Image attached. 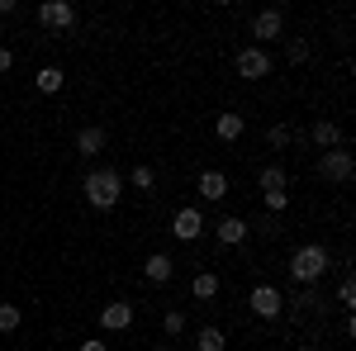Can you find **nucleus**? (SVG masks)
Wrapping results in <instances>:
<instances>
[{
  "mask_svg": "<svg viewBox=\"0 0 356 351\" xmlns=\"http://www.w3.org/2000/svg\"><path fill=\"white\" fill-rule=\"evenodd\" d=\"M328 247H318V243H309V247H300L295 256H290V275L300 280V285H314V280H323L328 275Z\"/></svg>",
  "mask_w": 356,
  "mask_h": 351,
  "instance_id": "nucleus-1",
  "label": "nucleus"
},
{
  "mask_svg": "<svg viewBox=\"0 0 356 351\" xmlns=\"http://www.w3.org/2000/svg\"><path fill=\"white\" fill-rule=\"evenodd\" d=\"M119 190H124V181H119V171H110V166H100V171L86 176V199L95 209H114L119 204Z\"/></svg>",
  "mask_w": 356,
  "mask_h": 351,
  "instance_id": "nucleus-2",
  "label": "nucleus"
},
{
  "mask_svg": "<svg viewBox=\"0 0 356 351\" xmlns=\"http://www.w3.org/2000/svg\"><path fill=\"white\" fill-rule=\"evenodd\" d=\"M318 176H323V181H332V186H347V181L356 176L352 152H342V147H328V152L318 157Z\"/></svg>",
  "mask_w": 356,
  "mask_h": 351,
  "instance_id": "nucleus-3",
  "label": "nucleus"
},
{
  "mask_svg": "<svg viewBox=\"0 0 356 351\" xmlns=\"http://www.w3.org/2000/svg\"><path fill=\"white\" fill-rule=\"evenodd\" d=\"M247 304H252V313H257V318H280V309H285V295H280L275 285H257Z\"/></svg>",
  "mask_w": 356,
  "mask_h": 351,
  "instance_id": "nucleus-4",
  "label": "nucleus"
},
{
  "mask_svg": "<svg viewBox=\"0 0 356 351\" xmlns=\"http://www.w3.org/2000/svg\"><path fill=\"white\" fill-rule=\"evenodd\" d=\"M271 72V57L261 53V48H243L238 53V76H247V81H261Z\"/></svg>",
  "mask_w": 356,
  "mask_h": 351,
  "instance_id": "nucleus-5",
  "label": "nucleus"
},
{
  "mask_svg": "<svg viewBox=\"0 0 356 351\" xmlns=\"http://www.w3.org/2000/svg\"><path fill=\"white\" fill-rule=\"evenodd\" d=\"M38 19L48 28H72L76 24V10H72L67 0H48V5H38Z\"/></svg>",
  "mask_w": 356,
  "mask_h": 351,
  "instance_id": "nucleus-6",
  "label": "nucleus"
},
{
  "mask_svg": "<svg viewBox=\"0 0 356 351\" xmlns=\"http://www.w3.org/2000/svg\"><path fill=\"white\" fill-rule=\"evenodd\" d=\"M171 233H176L181 243H195V238L204 233V218H200V209H176V218H171Z\"/></svg>",
  "mask_w": 356,
  "mask_h": 351,
  "instance_id": "nucleus-7",
  "label": "nucleus"
},
{
  "mask_svg": "<svg viewBox=\"0 0 356 351\" xmlns=\"http://www.w3.org/2000/svg\"><path fill=\"white\" fill-rule=\"evenodd\" d=\"M129 323H134V304L114 299V304H105V309H100V327H105V332H124Z\"/></svg>",
  "mask_w": 356,
  "mask_h": 351,
  "instance_id": "nucleus-8",
  "label": "nucleus"
},
{
  "mask_svg": "<svg viewBox=\"0 0 356 351\" xmlns=\"http://www.w3.org/2000/svg\"><path fill=\"white\" fill-rule=\"evenodd\" d=\"M143 275H147V280H152V285H166V280H171V275H176V261H171V256H166V252H152V256H147V261H143Z\"/></svg>",
  "mask_w": 356,
  "mask_h": 351,
  "instance_id": "nucleus-9",
  "label": "nucleus"
},
{
  "mask_svg": "<svg viewBox=\"0 0 356 351\" xmlns=\"http://www.w3.org/2000/svg\"><path fill=\"white\" fill-rule=\"evenodd\" d=\"M100 147H105V129H100V124H86L81 133H76V152H81V157H95Z\"/></svg>",
  "mask_w": 356,
  "mask_h": 351,
  "instance_id": "nucleus-10",
  "label": "nucleus"
},
{
  "mask_svg": "<svg viewBox=\"0 0 356 351\" xmlns=\"http://www.w3.org/2000/svg\"><path fill=\"white\" fill-rule=\"evenodd\" d=\"M280 28H285L280 10H261V15L252 19V33H257V38H280Z\"/></svg>",
  "mask_w": 356,
  "mask_h": 351,
  "instance_id": "nucleus-11",
  "label": "nucleus"
},
{
  "mask_svg": "<svg viewBox=\"0 0 356 351\" xmlns=\"http://www.w3.org/2000/svg\"><path fill=\"white\" fill-rule=\"evenodd\" d=\"M200 195L219 204L223 195H228V176H223V171H204V176H200Z\"/></svg>",
  "mask_w": 356,
  "mask_h": 351,
  "instance_id": "nucleus-12",
  "label": "nucleus"
},
{
  "mask_svg": "<svg viewBox=\"0 0 356 351\" xmlns=\"http://www.w3.org/2000/svg\"><path fill=\"white\" fill-rule=\"evenodd\" d=\"M314 142H318L323 152H328V147H342V129H337L332 119H318V124H314Z\"/></svg>",
  "mask_w": 356,
  "mask_h": 351,
  "instance_id": "nucleus-13",
  "label": "nucleus"
},
{
  "mask_svg": "<svg viewBox=\"0 0 356 351\" xmlns=\"http://www.w3.org/2000/svg\"><path fill=\"white\" fill-rule=\"evenodd\" d=\"M214 228H219V243H228V247H238L247 238V223H243V218H219Z\"/></svg>",
  "mask_w": 356,
  "mask_h": 351,
  "instance_id": "nucleus-14",
  "label": "nucleus"
},
{
  "mask_svg": "<svg viewBox=\"0 0 356 351\" xmlns=\"http://www.w3.org/2000/svg\"><path fill=\"white\" fill-rule=\"evenodd\" d=\"M243 114H219V119H214V133L223 138V142H233V138H243Z\"/></svg>",
  "mask_w": 356,
  "mask_h": 351,
  "instance_id": "nucleus-15",
  "label": "nucleus"
},
{
  "mask_svg": "<svg viewBox=\"0 0 356 351\" xmlns=\"http://www.w3.org/2000/svg\"><path fill=\"white\" fill-rule=\"evenodd\" d=\"M191 295L195 299H214L219 295V275H214V270H200V275L191 280Z\"/></svg>",
  "mask_w": 356,
  "mask_h": 351,
  "instance_id": "nucleus-16",
  "label": "nucleus"
},
{
  "mask_svg": "<svg viewBox=\"0 0 356 351\" xmlns=\"http://www.w3.org/2000/svg\"><path fill=\"white\" fill-rule=\"evenodd\" d=\"M257 186L266 190V195H280V190H285V166H266V171L257 176Z\"/></svg>",
  "mask_w": 356,
  "mask_h": 351,
  "instance_id": "nucleus-17",
  "label": "nucleus"
},
{
  "mask_svg": "<svg viewBox=\"0 0 356 351\" xmlns=\"http://www.w3.org/2000/svg\"><path fill=\"white\" fill-rule=\"evenodd\" d=\"M195 347H200V351H223V347H228V337H223L219 327H200V337H195Z\"/></svg>",
  "mask_w": 356,
  "mask_h": 351,
  "instance_id": "nucleus-18",
  "label": "nucleus"
},
{
  "mask_svg": "<svg viewBox=\"0 0 356 351\" xmlns=\"http://www.w3.org/2000/svg\"><path fill=\"white\" fill-rule=\"evenodd\" d=\"M38 90H43V95H57V90H62V67H43V72H38Z\"/></svg>",
  "mask_w": 356,
  "mask_h": 351,
  "instance_id": "nucleus-19",
  "label": "nucleus"
},
{
  "mask_svg": "<svg viewBox=\"0 0 356 351\" xmlns=\"http://www.w3.org/2000/svg\"><path fill=\"white\" fill-rule=\"evenodd\" d=\"M19 318H24V313H19V304H0V332H15Z\"/></svg>",
  "mask_w": 356,
  "mask_h": 351,
  "instance_id": "nucleus-20",
  "label": "nucleus"
},
{
  "mask_svg": "<svg viewBox=\"0 0 356 351\" xmlns=\"http://www.w3.org/2000/svg\"><path fill=\"white\" fill-rule=\"evenodd\" d=\"M157 186V171L152 166H134V190H152Z\"/></svg>",
  "mask_w": 356,
  "mask_h": 351,
  "instance_id": "nucleus-21",
  "label": "nucleus"
},
{
  "mask_svg": "<svg viewBox=\"0 0 356 351\" xmlns=\"http://www.w3.org/2000/svg\"><path fill=\"white\" fill-rule=\"evenodd\" d=\"M162 327L171 332V337H181V332H186V313H181V309H171V313L162 318Z\"/></svg>",
  "mask_w": 356,
  "mask_h": 351,
  "instance_id": "nucleus-22",
  "label": "nucleus"
},
{
  "mask_svg": "<svg viewBox=\"0 0 356 351\" xmlns=\"http://www.w3.org/2000/svg\"><path fill=\"white\" fill-rule=\"evenodd\" d=\"M337 304H347V309L356 304V285H352V275H342V285H337Z\"/></svg>",
  "mask_w": 356,
  "mask_h": 351,
  "instance_id": "nucleus-23",
  "label": "nucleus"
},
{
  "mask_svg": "<svg viewBox=\"0 0 356 351\" xmlns=\"http://www.w3.org/2000/svg\"><path fill=\"white\" fill-rule=\"evenodd\" d=\"M266 209H271V214H280V209H290V195H285V190H280V195H266Z\"/></svg>",
  "mask_w": 356,
  "mask_h": 351,
  "instance_id": "nucleus-24",
  "label": "nucleus"
},
{
  "mask_svg": "<svg viewBox=\"0 0 356 351\" xmlns=\"http://www.w3.org/2000/svg\"><path fill=\"white\" fill-rule=\"evenodd\" d=\"M266 138H271V147H285V142H290V129H285V124H275Z\"/></svg>",
  "mask_w": 356,
  "mask_h": 351,
  "instance_id": "nucleus-25",
  "label": "nucleus"
},
{
  "mask_svg": "<svg viewBox=\"0 0 356 351\" xmlns=\"http://www.w3.org/2000/svg\"><path fill=\"white\" fill-rule=\"evenodd\" d=\"M304 57H309V43L295 38V43H290V62H304Z\"/></svg>",
  "mask_w": 356,
  "mask_h": 351,
  "instance_id": "nucleus-26",
  "label": "nucleus"
},
{
  "mask_svg": "<svg viewBox=\"0 0 356 351\" xmlns=\"http://www.w3.org/2000/svg\"><path fill=\"white\" fill-rule=\"evenodd\" d=\"M10 62H15V53H10V48H0V72H10Z\"/></svg>",
  "mask_w": 356,
  "mask_h": 351,
  "instance_id": "nucleus-27",
  "label": "nucleus"
},
{
  "mask_svg": "<svg viewBox=\"0 0 356 351\" xmlns=\"http://www.w3.org/2000/svg\"><path fill=\"white\" fill-rule=\"evenodd\" d=\"M81 351H110L105 342H81Z\"/></svg>",
  "mask_w": 356,
  "mask_h": 351,
  "instance_id": "nucleus-28",
  "label": "nucleus"
},
{
  "mask_svg": "<svg viewBox=\"0 0 356 351\" xmlns=\"http://www.w3.org/2000/svg\"><path fill=\"white\" fill-rule=\"evenodd\" d=\"M295 351H314V347H295Z\"/></svg>",
  "mask_w": 356,
  "mask_h": 351,
  "instance_id": "nucleus-29",
  "label": "nucleus"
}]
</instances>
